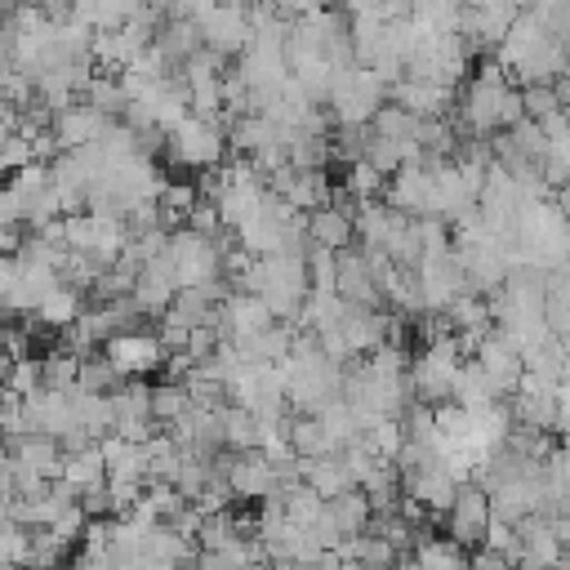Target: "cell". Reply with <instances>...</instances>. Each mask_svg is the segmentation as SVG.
<instances>
[{"label":"cell","instance_id":"6da1fadb","mask_svg":"<svg viewBox=\"0 0 570 570\" xmlns=\"http://www.w3.org/2000/svg\"><path fill=\"white\" fill-rule=\"evenodd\" d=\"M223 129H218V120L214 116H196V111H187L169 134H165V151H169V160L174 165H183V169H214L218 160H223Z\"/></svg>","mask_w":570,"mask_h":570},{"label":"cell","instance_id":"7a4b0ae2","mask_svg":"<svg viewBox=\"0 0 570 570\" xmlns=\"http://www.w3.org/2000/svg\"><path fill=\"white\" fill-rule=\"evenodd\" d=\"M218 472H223L232 499H276V490H281L276 468L258 450H240V454L218 459Z\"/></svg>","mask_w":570,"mask_h":570},{"label":"cell","instance_id":"3957f363","mask_svg":"<svg viewBox=\"0 0 570 570\" xmlns=\"http://www.w3.org/2000/svg\"><path fill=\"white\" fill-rule=\"evenodd\" d=\"M102 356L111 361V370H116L120 379H142V374H151V370L165 365L160 338H156V334H142V330H120V334H111L107 347H102Z\"/></svg>","mask_w":570,"mask_h":570},{"label":"cell","instance_id":"277c9868","mask_svg":"<svg viewBox=\"0 0 570 570\" xmlns=\"http://www.w3.org/2000/svg\"><path fill=\"white\" fill-rule=\"evenodd\" d=\"M445 517H450V543H459V548H481V534H485V525H490V499H485V490L472 485V481H463V485L454 490Z\"/></svg>","mask_w":570,"mask_h":570},{"label":"cell","instance_id":"5b68a950","mask_svg":"<svg viewBox=\"0 0 570 570\" xmlns=\"http://www.w3.org/2000/svg\"><path fill=\"white\" fill-rule=\"evenodd\" d=\"M561 552H566V543L552 530V521H543V517H521L517 521V557H512V566H521V570H557Z\"/></svg>","mask_w":570,"mask_h":570},{"label":"cell","instance_id":"8992f818","mask_svg":"<svg viewBox=\"0 0 570 570\" xmlns=\"http://www.w3.org/2000/svg\"><path fill=\"white\" fill-rule=\"evenodd\" d=\"M472 356H476V370L490 379V387H494V396H512L517 392V383H521V356H517V347L499 334V330H490L476 347H472Z\"/></svg>","mask_w":570,"mask_h":570},{"label":"cell","instance_id":"52a82bcc","mask_svg":"<svg viewBox=\"0 0 570 570\" xmlns=\"http://www.w3.org/2000/svg\"><path fill=\"white\" fill-rule=\"evenodd\" d=\"M107 125H111V116H102V111H94V107L85 102V107L58 111L53 125H49V134H53V142H58L62 151H76V147H94V142L107 134Z\"/></svg>","mask_w":570,"mask_h":570},{"label":"cell","instance_id":"ba28073f","mask_svg":"<svg viewBox=\"0 0 570 570\" xmlns=\"http://www.w3.org/2000/svg\"><path fill=\"white\" fill-rule=\"evenodd\" d=\"M392 107H401V111L414 116V120H441V111L450 107V89H441V85H432V80L405 76V80L392 85Z\"/></svg>","mask_w":570,"mask_h":570},{"label":"cell","instance_id":"9c48e42d","mask_svg":"<svg viewBox=\"0 0 570 570\" xmlns=\"http://www.w3.org/2000/svg\"><path fill=\"white\" fill-rule=\"evenodd\" d=\"M307 240L316 249H334L338 254V249L352 245V218L343 209H334V205H321V209L307 214Z\"/></svg>","mask_w":570,"mask_h":570},{"label":"cell","instance_id":"30bf717a","mask_svg":"<svg viewBox=\"0 0 570 570\" xmlns=\"http://www.w3.org/2000/svg\"><path fill=\"white\" fill-rule=\"evenodd\" d=\"M13 459L27 463L31 472H40L45 481H58V472H62V445L53 436H40V432L18 436L13 441Z\"/></svg>","mask_w":570,"mask_h":570},{"label":"cell","instance_id":"8fae6325","mask_svg":"<svg viewBox=\"0 0 570 570\" xmlns=\"http://www.w3.org/2000/svg\"><path fill=\"white\" fill-rule=\"evenodd\" d=\"M325 512H330V521H334V530H338V539H352V534H365V525H370V517H374L361 490H343V494H334V499H325Z\"/></svg>","mask_w":570,"mask_h":570},{"label":"cell","instance_id":"7c38bea8","mask_svg":"<svg viewBox=\"0 0 570 570\" xmlns=\"http://www.w3.org/2000/svg\"><path fill=\"white\" fill-rule=\"evenodd\" d=\"M40 325H49V330H67L76 316H80V289L76 285H53L49 294H40V303H36V312H31Z\"/></svg>","mask_w":570,"mask_h":570},{"label":"cell","instance_id":"4fadbf2b","mask_svg":"<svg viewBox=\"0 0 570 570\" xmlns=\"http://www.w3.org/2000/svg\"><path fill=\"white\" fill-rule=\"evenodd\" d=\"M58 481H62V485H71L76 494H80V490H89V485H102V481H107V468H102L98 445H85V450L62 454V472H58Z\"/></svg>","mask_w":570,"mask_h":570},{"label":"cell","instance_id":"5bb4252c","mask_svg":"<svg viewBox=\"0 0 570 570\" xmlns=\"http://www.w3.org/2000/svg\"><path fill=\"white\" fill-rule=\"evenodd\" d=\"M410 557L419 561V570H468V552H463L459 543H450V539H428L423 530H419Z\"/></svg>","mask_w":570,"mask_h":570},{"label":"cell","instance_id":"9a60e30c","mask_svg":"<svg viewBox=\"0 0 570 570\" xmlns=\"http://www.w3.org/2000/svg\"><path fill=\"white\" fill-rule=\"evenodd\" d=\"M285 441H289L294 459H321V454H334L330 441H325V432H321V423H316V414H298V419H289V423H285Z\"/></svg>","mask_w":570,"mask_h":570},{"label":"cell","instance_id":"2e32d148","mask_svg":"<svg viewBox=\"0 0 570 570\" xmlns=\"http://www.w3.org/2000/svg\"><path fill=\"white\" fill-rule=\"evenodd\" d=\"M76 365H80L76 352L53 347L49 356H40V387H49V392H71V387H76Z\"/></svg>","mask_w":570,"mask_h":570},{"label":"cell","instance_id":"e0dca14e","mask_svg":"<svg viewBox=\"0 0 570 570\" xmlns=\"http://www.w3.org/2000/svg\"><path fill=\"white\" fill-rule=\"evenodd\" d=\"M62 552H67V548H62L45 525H31V530H27V557H22V570H58Z\"/></svg>","mask_w":570,"mask_h":570},{"label":"cell","instance_id":"ac0fdd59","mask_svg":"<svg viewBox=\"0 0 570 570\" xmlns=\"http://www.w3.org/2000/svg\"><path fill=\"white\" fill-rule=\"evenodd\" d=\"M125 379L111 370V361L107 356H80V365H76V387L80 392H111V387H120Z\"/></svg>","mask_w":570,"mask_h":570},{"label":"cell","instance_id":"d6986e66","mask_svg":"<svg viewBox=\"0 0 570 570\" xmlns=\"http://www.w3.org/2000/svg\"><path fill=\"white\" fill-rule=\"evenodd\" d=\"M147 410H151V423H174L178 414L191 410V401H187L183 383H160L147 392Z\"/></svg>","mask_w":570,"mask_h":570},{"label":"cell","instance_id":"ffe728a7","mask_svg":"<svg viewBox=\"0 0 570 570\" xmlns=\"http://www.w3.org/2000/svg\"><path fill=\"white\" fill-rule=\"evenodd\" d=\"M0 387L13 396V401H22V396H31L36 387H40V361L36 356H22V361H9L4 365V379H0Z\"/></svg>","mask_w":570,"mask_h":570},{"label":"cell","instance_id":"44dd1931","mask_svg":"<svg viewBox=\"0 0 570 570\" xmlns=\"http://www.w3.org/2000/svg\"><path fill=\"white\" fill-rule=\"evenodd\" d=\"M383 174L379 169H370L365 160H352L347 165V178H343V196H356V200H379L383 196Z\"/></svg>","mask_w":570,"mask_h":570},{"label":"cell","instance_id":"7402d4cb","mask_svg":"<svg viewBox=\"0 0 570 570\" xmlns=\"http://www.w3.org/2000/svg\"><path fill=\"white\" fill-rule=\"evenodd\" d=\"M521 111H525V120H543V116L561 111V98H557L552 85H525L521 89Z\"/></svg>","mask_w":570,"mask_h":570},{"label":"cell","instance_id":"603a6c76","mask_svg":"<svg viewBox=\"0 0 570 570\" xmlns=\"http://www.w3.org/2000/svg\"><path fill=\"white\" fill-rule=\"evenodd\" d=\"M138 499H142V481H116V476H107V508H111V517H125Z\"/></svg>","mask_w":570,"mask_h":570},{"label":"cell","instance_id":"cb8c5ba5","mask_svg":"<svg viewBox=\"0 0 570 570\" xmlns=\"http://www.w3.org/2000/svg\"><path fill=\"white\" fill-rule=\"evenodd\" d=\"M481 548H490V552H499V557L512 561V557H517V525L490 517V525H485V534H481Z\"/></svg>","mask_w":570,"mask_h":570},{"label":"cell","instance_id":"d4e9b609","mask_svg":"<svg viewBox=\"0 0 570 570\" xmlns=\"http://www.w3.org/2000/svg\"><path fill=\"white\" fill-rule=\"evenodd\" d=\"M22 557H27V530L0 521V566H22Z\"/></svg>","mask_w":570,"mask_h":570},{"label":"cell","instance_id":"484cf974","mask_svg":"<svg viewBox=\"0 0 570 570\" xmlns=\"http://www.w3.org/2000/svg\"><path fill=\"white\" fill-rule=\"evenodd\" d=\"M85 525H89V521H85V512H80V508L71 503V508H67L62 517H53V521H49L45 530H49V534H53V539H58V543L67 548V543H76V539L85 534Z\"/></svg>","mask_w":570,"mask_h":570},{"label":"cell","instance_id":"4316f807","mask_svg":"<svg viewBox=\"0 0 570 570\" xmlns=\"http://www.w3.org/2000/svg\"><path fill=\"white\" fill-rule=\"evenodd\" d=\"M0 223H18V227L27 223V205L18 200V191H13L9 183L0 187Z\"/></svg>","mask_w":570,"mask_h":570},{"label":"cell","instance_id":"83f0119b","mask_svg":"<svg viewBox=\"0 0 570 570\" xmlns=\"http://www.w3.org/2000/svg\"><path fill=\"white\" fill-rule=\"evenodd\" d=\"M468 570H512V561H508V557H499V552H490V548H472Z\"/></svg>","mask_w":570,"mask_h":570},{"label":"cell","instance_id":"f1b7e54d","mask_svg":"<svg viewBox=\"0 0 570 570\" xmlns=\"http://www.w3.org/2000/svg\"><path fill=\"white\" fill-rule=\"evenodd\" d=\"M22 240H27V236H22V227H18V223H0V254H9V258H13V254L22 249Z\"/></svg>","mask_w":570,"mask_h":570},{"label":"cell","instance_id":"f546056e","mask_svg":"<svg viewBox=\"0 0 570 570\" xmlns=\"http://www.w3.org/2000/svg\"><path fill=\"white\" fill-rule=\"evenodd\" d=\"M58 570H111L107 561H98V557H80V561H71V566H58Z\"/></svg>","mask_w":570,"mask_h":570},{"label":"cell","instance_id":"4dcf8cb0","mask_svg":"<svg viewBox=\"0 0 570 570\" xmlns=\"http://www.w3.org/2000/svg\"><path fill=\"white\" fill-rule=\"evenodd\" d=\"M392 570H419V561L405 552V557H396V566H392Z\"/></svg>","mask_w":570,"mask_h":570},{"label":"cell","instance_id":"1f68e13d","mask_svg":"<svg viewBox=\"0 0 570 570\" xmlns=\"http://www.w3.org/2000/svg\"><path fill=\"white\" fill-rule=\"evenodd\" d=\"M557 570H566V561H561V566H557Z\"/></svg>","mask_w":570,"mask_h":570},{"label":"cell","instance_id":"d6a6232c","mask_svg":"<svg viewBox=\"0 0 570 570\" xmlns=\"http://www.w3.org/2000/svg\"><path fill=\"white\" fill-rule=\"evenodd\" d=\"M258 570H263V566H258Z\"/></svg>","mask_w":570,"mask_h":570}]
</instances>
